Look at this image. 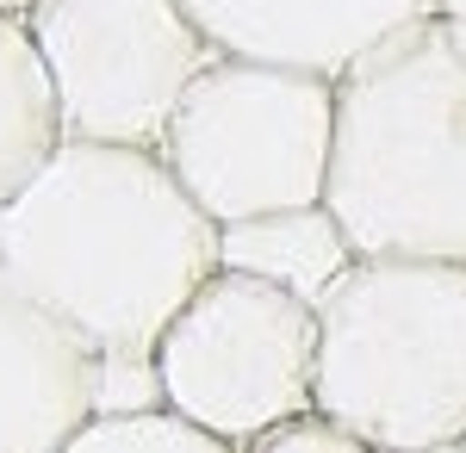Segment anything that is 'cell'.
Listing matches in <instances>:
<instances>
[{
  "instance_id": "30bf717a",
  "label": "cell",
  "mask_w": 466,
  "mask_h": 453,
  "mask_svg": "<svg viewBox=\"0 0 466 453\" xmlns=\"http://www.w3.org/2000/svg\"><path fill=\"white\" fill-rule=\"evenodd\" d=\"M355 261V243L342 237V224L329 217V206L305 211H274V217H249L224 230V267H249L318 298L329 279Z\"/></svg>"
},
{
  "instance_id": "9a60e30c",
  "label": "cell",
  "mask_w": 466,
  "mask_h": 453,
  "mask_svg": "<svg viewBox=\"0 0 466 453\" xmlns=\"http://www.w3.org/2000/svg\"><path fill=\"white\" fill-rule=\"evenodd\" d=\"M423 453H466V441H448V448H423Z\"/></svg>"
},
{
  "instance_id": "6da1fadb",
  "label": "cell",
  "mask_w": 466,
  "mask_h": 453,
  "mask_svg": "<svg viewBox=\"0 0 466 453\" xmlns=\"http://www.w3.org/2000/svg\"><path fill=\"white\" fill-rule=\"evenodd\" d=\"M218 267L224 230L144 143L63 137L0 206V279L106 360V398L118 373L149 379L162 329Z\"/></svg>"
},
{
  "instance_id": "52a82bcc",
  "label": "cell",
  "mask_w": 466,
  "mask_h": 453,
  "mask_svg": "<svg viewBox=\"0 0 466 453\" xmlns=\"http://www.w3.org/2000/svg\"><path fill=\"white\" fill-rule=\"evenodd\" d=\"M106 410V360L0 279V453H56Z\"/></svg>"
},
{
  "instance_id": "8992f818",
  "label": "cell",
  "mask_w": 466,
  "mask_h": 453,
  "mask_svg": "<svg viewBox=\"0 0 466 453\" xmlns=\"http://www.w3.org/2000/svg\"><path fill=\"white\" fill-rule=\"evenodd\" d=\"M25 25L56 87L63 137L156 149L212 37L187 0H32Z\"/></svg>"
},
{
  "instance_id": "ba28073f",
  "label": "cell",
  "mask_w": 466,
  "mask_h": 453,
  "mask_svg": "<svg viewBox=\"0 0 466 453\" xmlns=\"http://www.w3.org/2000/svg\"><path fill=\"white\" fill-rule=\"evenodd\" d=\"M187 13L224 56L342 75L373 44L430 19L435 0H187Z\"/></svg>"
},
{
  "instance_id": "8fae6325",
  "label": "cell",
  "mask_w": 466,
  "mask_h": 453,
  "mask_svg": "<svg viewBox=\"0 0 466 453\" xmlns=\"http://www.w3.org/2000/svg\"><path fill=\"white\" fill-rule=\"evenodd\" d=\"M56 453H243V448L193 428L187 417L162 410V404H106L69 448H56Z\"/></svg>"
},
{
  "instance_id": "7c38bea8",
  "label": "cell",
  "mask_w": 466,
  "mask_h": 453,
  "mask_svg": "<svg viewBox=\"0 0 466 453\" xmlns=\"http://www.w3.org/2000/svg\"><path fill=\"white\" fill-rule=\"evenodd\" d=\"M243 453H380V448L360 441L355 428H342L336 417L305 410V417H292V422H280V428H268V435H255Z\"/></svg>"
},
{
  "instance_id": "7a4b0ae2",
  "label": "cell",
  "mask_w": 466,
  "mask_h": 453,
  "mask_svg": "<svg viewBox=\"0 0 466 453\" xmlns=\"http://www.w3.org/2000/svg\"><path fill=\"white\" fill-rule=\"evenodd\" d=\"M323 206L355 255L466 261V19L430 13L336 75Z\"/></svg>"
},
{
  "instance_id": "9c48e42d",
  "label": "cell",
  "mask_w": 466,
  "mask_h": 453,
  "mask_svg": "<svg viewBox=\"0 0 466 453\" xmlns=\"http://www.w3.org/2000/svg\"><path fill=\"white\" fill-rule=\"evenodd\" d=\"M56 143H63V112L50 69L37 56V37L25 13L0 6V206L50 162Z\"/></svg>"
},
{
  "instance_id": "5b68a950",
  "label": "cell",
  "mask_w": 466,
  "mask_h": 453,
  "mask_svg": "<svg viewBox=\"0 0 466 453\" xmlns=\"http://www.w3.org/2000/svg\"><path fill=\"white\" fill-rule=\"evenodd\" d=\"M156 404L230 448L318 410V298L218 267L149 354Z\"/></svg>"
},
{
  "instance_id": "3957f363",
  "label": "cell",
  "mask_w": 466,
  "mask_h": 453,
  "mask_svg": "<svg viewBox=\"0 0 466 453\" xmlns=\"http://www.w3.org/2000/svg\"><path fill=\"white\" fill-rule=\"evenodd\" d=\"M318 410L380 453L466 441V261L355 255L323 286Z\"/></svg>"
},
{
  "instance_id": "5bb4252c",
  "label": "cell",
  "mask_w": 466,
  "mask_h": 453,
  "mask_svg": "<svg viewBox=\"0 0 466 453\" xmlns=\"http://www.w3.org/2000/svg\"><path fill=\"white\" fill-rule=\"evenodd\" d=\"M0 6H6V13H32V0H0Z\"/></svg>"
},
{
  "instance_id": "4fadbf2b",
  "label": "cell",
  "mask_w": 466,
  "mask_h": 453,
  "mask_svg": "<svg viewBox=\"0 0 466 453\" xmlns=\"http://www.w3.org/2000/svg\"><path fill=\"white\" fill-rule=\"evenodd\" d=\"M435 13H448V19H466V0H435Z\"/></svg>"
},
{
  "instance_id": "277c9868",
  "label": "cell",
  "mask_w": 466,
  "mask_h": 453,
  "mask_svg": "<svg viewBox=\"0 0 466 453\" xmlns=\"http://www.w3.org/2000/svg\"><path fill=\"white\" fill-rule=\"evenodd\" d=\"M156 149L218 230L323 206L336 156V75L218 50L187 81Z\"/></svg>"
}]
</instances>
